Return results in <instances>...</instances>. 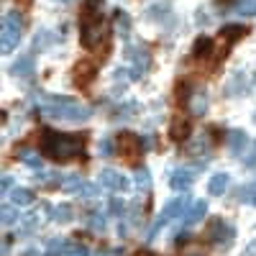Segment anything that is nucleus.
<instances>
[{
	"mask_svg": "<svg viewBox=\"0 0 256 256\" xmlns=\"http://www.w3.org/2000/svg\"><path fill=\"white\" fill-rule=\"evenodd\" d=\"M118 154L123 156L126 164H138V159H141V138L131 131H123L118 136Z\"/></svg>",
	"mask_w": 256,
	"mask_h": 256,
	"instance_id": "nucleus-6",
	"label": "nucleus"
},
{
	"mask_svg": "<svg viewBox=\"0 0 256 256\" xmlns=\"http://www.w3.org/2000/svg\"><path fill=\"white\" fill-rule=\"evenodd\" d=\"M10 72L16 74V77H28V74H34V56H18L16 62H13V67H10Z\"/></svg>",
	"mask_w": 256,
	"mask_h": 256,
	"instance_id": "nucleus-15",
	"label": "nucleus"
},
{
	"mask_svg": "<svg viewBox=\"0 0 256 256\" xmlns=\"http://www.w3.org/2000/svg\"><path fill=\"white\" fill-rule=\"evenodd\" d=\"M34 198H36V195H34L28 187H16V190L10 192V202H13L16 208H26V205H31Z\"/></svg>",
	"mask_w": 256,
	"mask_h": 256,
	"instance_id": "nucleus-16",
	"label": "nucleus"
},
{
	"mask_svg": "<svg viewBox=\"0 0 256 256\" xmlns=\"http://www.w3.org/2000/svg\"><path fill=\"white\" fill-rule=\"evenodd\" d=\"M90 230L102 233V230H105V218H102V216H92V218H90Z\"/></svg>",
	"mask_w": 256,
	"mask_h": 256,
	"instance_id": "nucleus-29",
	"label": "nucleus"
},
{
	"mask_svg": "<svg viewBox=\"0 0 256 256\" xmlns=\"http://www.w3.org/2000/svg\"><path fill=\"white\" fill-rule=\"evenodd\" d=\"M113 24H116V28H118L123 36H126L128 31H131V18H128V13H126V10H116Z\"/></svg>",
	"mask_w": 256,
	"mask_h": 256,
	"instance_id": "nucleus-20",
	"label": "nucleus"
},
{
	"mask_svg": "<svg viewBox=\"0 0 256 256\" xmlns=\"http://www.w3.org/2000/svg\"><path fill=\"white\" fill-rule=\"evenodd\" d=\"M52 218L56 223H72L74 220V208L70 202H59L54 210H52Z\"/></svg>",
	"mask_w": 256,
	"mask_h": 256,
	"instance_id": "nucleus-18",
	"label": "nucleus"
},
{
	"mask_svg": "<svg viewBox=\"0 0 256 256\" xmlns=\"http://www.w3.org/2000/svg\"><path fill=\"white\" fill-rule=\"evenodd\" d=\"M192 182H195V172L192 169H174L172 180H169L172 190H177V192H187L192 187Z\"/></svg>",
	"mask_w": 256,
	"mask_h": 256,
	"instance_id": "nucleus-11",
	"label": "nucleus"
},
{
	"mask_svg": "<svg viewBox=\"0 0 256 256\" xmlns=\"http://www.w3.org/2000/svg\"><path fill=\"white\" fill-rule=\"evenodd\" d=\"M205 212H208V202L205 200H195L187 210H184V226H198L202 218H205Z\"/></svg>",
	"mask_w": 256,
	"mask_h": 256,
	"instance_id": "nucleus-12",
	"label": "nucleus"
},
{
	"mask_svg": "<svg viewBox=\"0 0 256 256\" xmlns=\"http://www.w3.org/2000/svg\"><path fill=\"white\" fill-rule=\"evenodd\" d=\"M98 256H108V254H98Z\"/></svg>",
	"mask_w": 256,
	"mask_h": 256,
	"instance_id": "nucleus-38",
	"label": "nucleus"
},
{
	"mask_svg": "<svg viewBox=\"0 0 256 256\" xmlns=\"http://www.w3.org/2000/svg\"><path fill=\"white\" fill-rule=\"evenodd\" d=\"M248 34L246 26H236V24H230V26H223L220 31V41H226V44H233V41H238Z\"/></svg>",
	"mask_w": 256,
	"mask_h": 256,
	"instance_id": "nucleus-17",
	"label": "nucleus"
},
{
	"mask_svg": "<svg viewBox=\"0 0 256 256\" xmlns=\"http://www.w3.org/2000/svg\"><path fill=\"white\" fill-rule=\"evenodd\" d=\"M226 141H228V148H230V154H233V156H244V154L248 152V148H246V146H248V138H246L244 131H238V128L228 131Z\"/></svg>",
	"mask_w": 256,
	"mask_h": 256,
	"instance_id": "nucleus-10",
	"label": "nucleus"
},
{
	"mask_svg": "<svg viewBox=\"0 0 256 256\" xmlns=\"http://www.w3.org/2000/svg\"><path fill=\"white\" fill-rule=\"evenodd\" d=\"M41 152L54 162H72L82 152V138L72 136V134L44 131L41 134Z\"/></svg>",
	"mask_w": 256,
	"mask_h": 256,
	"instance_id": "nucleus-1",
	"label": "nucleus"
},
{
	"mask_svg": "<svg viewBox=\"0 0 256 256\" xmlns=\"http://www.w3.org/2000/svg\"><path fill=\"white\" fill-rule=\"evenodd\" d=\"M46 246H49L52 256H72V251H74V246H70L67 238H52Z\"/></svg>",
	"mask_w": 256,
	"mask_h": 256,
	"instance_id": "nucleus-19",
	"label": "nucleus"
},
{
	"mask_svg": "<svg viewBox=\"0 0 256 256\" xmlns=\"http://www.w3.org/2000/svg\"><path fill=\"white\" fill-rule=\"evenodd\" d=\"M248 166H256V144H254V152L251 154H246V159H244Z\"/></svg>",
	"mask_w": 256,
	"mask_h": 256,
	"instance_id": "nucleus-32",
	"label": "nucleus"
},
{
	"mask_svg": "<svg viewBox=\"0 0 256 256\" xmlns=\"http://www.w3.org/2000/svg\"><path fill=\"white\" fill-rule=\"evenodd\" d=\"M95 74H98V67H95V64H92V62H88V59H82V62H77V64H74L72 80H74L77 88H88V84L95 80Z\"/></svg>",
	"mask_w": 256,
	"mask_h": 256,
	"instance_id": "nucleus-9",
	"label": "nucleus"
},
{
	"mask_svg": "<svg viewBox=\"0 0 256 256\" xmlns=\"http://www.w3.org/2000/svg\"><path fill=\"white\" fill-rule=\"evenodd\" d=\"M82 184H84V180H82L80 174H70V177H64V180H62V187H64V192H77V195H80Z\"/></svg>",
	"mask_w": 256,
	"mask_h": 256,
	"instance_id": "nucleus-21",
	"label": "nucleus"
},
{
	"mask_svg": "<svg viewBox=\"0 0 256 256\" xmlns=\"http://www.w3.org/2000/svg\"><path fill=\"white\" fill-rule=\"evenodd\" d=\"M10 187H13V180H10V177L6 174V177H3V192H8Z\"/></svg>",
	"mask_w": 256,
	"mask_h": 256,
	"instance_id": "nucleus-33",
	"label": "nucleus"
},
{
	"mask_svg": "<svg viewBox=\"0 0 256 256\" xmlns=\"http://www.w3.org/2000/svg\"><path fill=\"white\" fill-rule=\"evenodd\" d=\"M136 184H138L141 192H148V190H152V172H148L146 166H141L138 172H136Z\"/></svg>",
	"mask_w": 256,
	"mask_h": 256,
	"instance_id": "nucleus-24",
	"label": "nucleus"
},
{
	"mask_svg": "<svg viewBox=\"0 0 256 256\" xmlns=\"http://www.w3.org/2000/svg\"><path fill=\"white\" fill-rule=\"evenodd\" d=\"M110 210L116 212V216H120V212L126 210V202H123V200H118V198H113V200H110Z\"/></svg>",
	"mask_w": 256,
	"mask_h": 256,
	"instance_id": "nucleus-31",
	"label": "nucleus"
},
{
	"mask_svg": "<svg viewBox=\"0 0 256 256\" xmlns=\"http://www.w3.org/2000/svg\"><path fill=\"white\" fill-rule=\"evenodd\" d=\"M72 256H90V251L80 246V248H74V251H72Z\"/></svg>",
	"mask_w": 256,
	"mask_h": 256,
	"instance_id": "nucleus-34",
	"label": "nucleus"
},
{
	"mask_svg": "<svg viewBox=\"0 0 256 256\" xmlns=\"http://www.w3.org/2000/svg\"><path fill=\"white\" fill-rule=\"evenodd\" d=\"M24 256H41V251L31 246V248H26V251H24Z\"/></svg>",
	"mask_w": 256,
	"mask_h": 256,
	"instance_id": "nucleus-35",
	"label": "nucleus"
},
{
	"mask_svg": "<svg viewBox=\"0 0 256 256\" xmlns=\"http://www.w3.org/2000/svg\"><path fill=\"white\" fill-rule=\"evenodd\" d=\"M190 208V200H187V195H180V198H174V200H169L164 208H162V212H159V218L154 220V226L148 228V241H154L156 238V233L169 223V220H174L177 216H182V212Z\"/></svg>",
	"mask_w": 256,
	"mask_h": 256,
	"instance_id": "nucleus-4",
	"label": "nucleus"
},
{
	"mask_svg": "<svg viewBox=\"0 0 256 256\" xmlns=\"http://www.w3.org/2000/svg\"><path fill=\"white\" fill-rule=\"evenodd\" d=\"M62 3H72V0H62Z\"/></svg>",
	"mask_w": 256,
	"mask_h": 256,
	"instance_id": "nucleus-37",
	"label": "nucleus"
},
{
	"mask_svg": "<svg viewBox=\"0 0 256 256\" xmlns=\"http://www.w3.org/2000/svg\"><path fill=\"white\" fill-rule=\"evenodd\" d=\"M98 184L105 190H113V192H128L131 190V180L126 174H120L118 169H102L98 174Z\"/></svg>",
	"mask_w": 256,
	"mask_h": 256,
	"instance_id": "nucleus-7",
	"label": "nucleus"
},
{
	"mask_svg": "<svg viewBox=\"0 0 256 256\" xmlns=\"http://www.w3.org/2000/svg\"><path fill=\"white\" fill-rule=\"evenodd\" d=\"M212 52H216V46H212L210 38H198L195 41V56H212Z\"/></svg>",
	"mask_w": 256,
	"mask_h": 256,
	"instance_id": "nucleus-23",
	"label": "nucleus"
},
{
	"mask_svg": "<svg viewBox=\"0 0 256 256\" xmlns=\"http://www.w3.org/2000/svg\"><path fill=\"white\" fill-rule=\"evenodd\" d=\"M98 154H100V156H113V154H116L113 141H110V138H102V141L98 144Z\"/></svg>",
	"mask_w": 256,
	"mask_h": 256,
	"instance_id": "nucleus-28",
	"label": "nucleus"
},
{
	"mask_svg": "<svg viewBox=\"0 0 256 256\" xmlns=\"http://www.w3.org/2000/svg\"><path fill=\"white\" fill-rule=\"evenodd\" d=\"M126 56H128V62H131V77L134 80H138L148 70V62H152V59H148V52L144 46H128Z\"/></svg>",
	"mask_w": 256,
	"mask_h": 256,
	"instance_id": "nucleus-8",
	"label": "nucleus"
},
{
	"mask_svg": "<svg viewBox=\"0 0 256 256\" xmlns=\"http://www.w3.org/2000/svg\"><path fill=\"white\" fill-rule=\"evenodd\" d=\"M20 36H24V16L18 10H8L3 16V28H0V44H3V54H10Z\"/></svg>",
	"mask_w": 256,
	"mask_h": 256,
	"instance_id": "nucleus-3",
	"label": "nucleus"
},
{
	"mask_svg": "<svg viewBox=\"0 0 256 256\" xmlns=\"http://www.w3.org/2000/svg\"><path fill=\"white\" fill-rule=\"evenodd\" d=\"M80 195H82V198H95V195H98V187L90 184V182H84L82 190H80Z\"/></svg>",
	"mask_w": 256,
	"mask_h": 256,
	"instance_id": "nucleus-30",
	"label": "nucleus"
},
{
	"mask_svg": "<svg viewBox=\"0 0 256 256\" xmlns=\"http://www.w3.org/2000/svg\"><path fill=\"white\" fill-rule=\"evenodd\" d=\"M241 92H246V80L244 74H236L228 82V95H241Z\"/></svg>",
	"mask_w": 256,
	"mask_h": 256,
	"instance_id": "nucleus-26",
	"label": "nucleus"
},
{
	"mask_svg": "<svg viewBox=\"0 0 256 256\" xmlns=\"http://www.w3.org/2000/svg\"><path fill=\"white\" fill-rule=\"evenodd\" d=\"M18 159L24 162V164H28L31 169H41V159H38L36 152H31V148H24V152L18 154Z\"/></svg>",
	"mask_w": 256,
	"mask_h": 256,
	"instance_id": "nucleus-25",
	"label": "nucleus"
},
{
	"mask_svg": "<svg viewBox=\"0 0 256 256\" xmlns=\"http://www.w3.org/2000/svg\"><path fill=\"white\" fill-rule=\"evenodd\" d=\"M205 238H208L210 244L220 246V248H230L233 238H236V228H233L228 220H223V218H212V220L208 223Z\"/></svg>",
	"mask_w": 256,
	"mask_h": 256,
	"instance_id": "nucleus-5",
	"label": "nucleus"
},
{
	"mask_svg": "<svg viewBox=\"0 0 256 256\" xmlns=\"http://www.w3.org/2000/svg\"><path fill=\"white\" fill-rule=\"evenodd\" d=\"M169 136H172V141H184L190 136V120L182 118V116H177L172 120V128H169Z\"/></svg>",
	"mask_w": 256,
	"mask_h": 256,
	"instance_id": "nucleus-14",
	"label": "nucleus"
},
{
	"mask_svg": "<svg viewBox=\"0 0 256 256\" xmlns=\"http://www.w3.org/2000/svg\"><path fill=\"white\" fill-rule=\"evenodd\" d=\"M228 184H230V177L226 174V172H218V174H212L210 177V182H208V192L212 198H220L223 192L228 190Z\"/></svg>",
	"mask_w": 256,
	"mask_h": 256,
	"instance_id": "nucleus-13",
	"label": "nucleus"
},
{
	"mask_svg": "<svg viewBox=\"0 0 256 256\" xmlns=\"http://www.w3.org/2000/svg\"><path fill=\"white\" fill-rule=\"evenodd\" d=\"M248 256H256V241H254V244L248 246Z\"/></svg>",
	"mask_w": 256,
	"mask_h": 256,
	"instance_id": "nucleus-36",
	"label": "nucleus"
},
{
	"mask_svg": "<svg viewBox=\"0 0 256 256\" xmlns=\"http://www.w3.org/2000/svg\"><path fill=\"white\" fill-rule=\"evenodd\" d=\"M20 220V216L10 208V205H3V226L8 228V226H13V223H18Z\"/></svg>",
	"mask_w": 256,
	"mask_h": 256,
	"instance_id": "nucleus-27",
	"label": "nucleus"
},
{
	"mask_svg": "<svg viewBox=\"0 0 256 256\" xmlns=\"http://www.w3.org/2000/svg\"><path fill=\"white\" fill-rule=\"evenodd\" d=\"M41 113L54 118V120H67V123H84L92 116V110L88 105H80L72 98H52L49 105L41 108Z\"/></svg>",
	"mask_w": 256,
	"mask_h": 256,
	"instance_id": "nucleus-2",
	"label": "nucleus"
},
{
	"mask_svg": "<svg viewBox=\"0 0 256 256\" xmlns=\"http://www.w3.org/2000/svg\"><path fill=\"white\" fill-rule=\"evenodd\" d=\"M190 108H192V113H195V116H202L208 110V98L202 92H195V95H192V100H190Z\"/></svg>",
	"mask_w": 256,
	"mask_h": 256,
	"instance_id": "nucleus-22",
	"label": "nucleus"
}]
</instances>
